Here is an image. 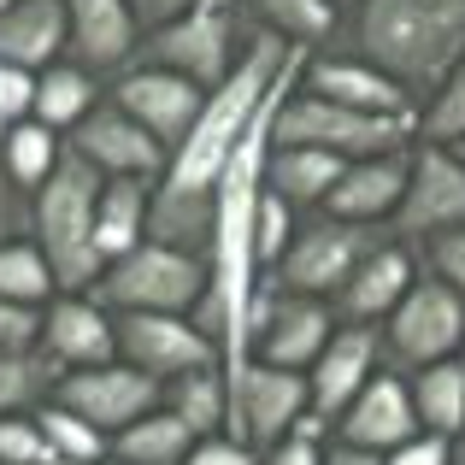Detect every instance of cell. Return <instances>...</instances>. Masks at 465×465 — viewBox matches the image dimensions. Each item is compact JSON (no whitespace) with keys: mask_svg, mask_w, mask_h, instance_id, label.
Here are the masks:
<instances>
[{"mask_svg":"<svg viewBox=\"0 0 465 465\" xmlns=\"http://www.w3.org/2000/svg\"><path fill=\"white\" fill-rule=\"evenodd\" d=\"M301 54L283 47L277 35L253 30L248 24V47H242L236 71H230L218 89H206L201 118L189 124V136L165 153V171L153 183L148 201V236L171 242V248H189L206 260L213 248V194L218 177L230 171V159L242 153V142L277 113L289 89H295Z\"/></svg>","mask_w":465,"mask_h":465,"instance_id":"cell-1","label":"cell"},{"mask_svg":"<svg viewBox=\"0 0 465 465\" xmlns=\"http://www.w3.org/2000/svg\"><path fill=\"white\" fill-rule=\"evenodd\" d=\"M341 47L424 101L442 71L465 59V0H353Z\"/></svg>","mask_w":465,"mask_h":465,"instance_id":"cell-2","label":"cell"},{"mask_svg":"<svg viewBox=\"0 0 465 465\" xmlns=\"http://www.w3.org/2000/svg\"><path fill=\"white\" fill-rule=\"evenodd\" d=\"M94 201H101V171H89L77 153H59L42 189H30V242L42 248L54 289H89L101 277L94 248Z\"/></svg>","mask_w":465,"mask_h":465,"instance_id":"cell-3","label":"cell"},{"mask_svg":"<svg viewBox=\"0 0 465 465\" xmlns=\"http://www.w3.org/2000/svg\"><path fill=\"white\" fill-rule=\"evenodd\" d=\"M242 47H248V18H242L236 0H189L165 24L142 30L130 65H159V71L201 83V89H218L236 71Z\"/></svg>","mask_w":465,"mask_h":465,"instance_id":"cell-4","label":"cell"},{"mask_svg":"<svg viewBox=\"0 0 465 465\" xmlns=\"http://www.w3.org/2000/svg\"><path fill=\"white\" fill-rule=\"evenodd\" d=\"M206 283H213V272H206L201 253L142 236L136 248H124L118 260L101 265L89 295L106 312H189Z\"/></svg>","mask_w":465,"mask_h":465,"instance_id":"cell-5","label":"cell"},{"mask_svg":"<svg viewBox=\"0 0 465 465\" xmlns=\"http://www.w3.org/2000/svg\"><path fill=\"white\" fill-rule=\"evenodd\" d=\"M277 142H301V148H324L336 159H365V153H395L412 148V118H389V113H360V106L324 101V94L295 89L283 94L272 118Z\"/></svg>","mask_w":465,"mask_h":465,"instance_id":"cell-6","label":"cell"},{"mask_svg":"<svg viewBox=\"0 0 465 465\" xmlns=\"http://www.w3.org/2000/svg\"><path fill=\"white\" fill-rule=\"evenodd\" d=\"M336 330V312L318 295H295V289L272 283V277H253L248 312H242V353L265 365H283V371H307L318 360V348Z\"/></svg>","mask_w":465,"mask_h":465,"instance_id":"cell-7","label":"cell"},{"mask_svg":"<svg viewBox=\"0 0 465 465\" xmlns=\"http://www.w3.org/2000/svg\"><path fill=\"white\" fill-rule=\"evenodd\" d=\"M377 336H383V360L395 365V371H419V365L454 360L460 336H465V301L448 283H436V277L419 272L412 289L389 307L383 324H377Z\"/></svg>","mask_w":465,"mask_h":465,"instance_id":"cell-8","label":"cell"},{"mask_svg":"<svg viewBox=\"0 0 465 465\" xmlns=\"http://www.w3.org/2000/svg\"><path fill=\"white\" fill-rule=\"evenodd\" d=\"M224 383H230V419L224 436L248 442L253 454L272 448L277 436H289V424L307 419V371H283V365H265L242 353L236 365H224Z\"/></svg>","mask_w":465,"mask_h":465,"instance_id":"cell-9","label":"cell"},{"mask_svg":"<svg viewBox=\"0 0 465 465\" xmlns=\"http://www.w3.org/2000/svg\"><path fill=\"white\" fill-rule=\"evenodd\" d=\"M377 236H389V230L341 224V218H330V213H301V224H295V236H289L283 260H277L265 277H272V283H283V289H295V295L330 301L341 289V277L360 265V253L371 248Z\"/></svg>","mask_w":465,"mask_h":465,"instance_id":"cell-10","label":"cell"},{"mask_svg":"<svg viewBox=\"0 0 465 465\" xmlns=\"http://www.w3.org/2000/svg\"><path fill=\"white\" fill-rule=\"evenodd\" d=\"M454 224H465V148L412 136L407 189H401L389 230L401 242H419V236H436V230H454Z\"/></svg>","mask_w":465,"mask_h":465,"instance_id":"cell-11","label":"cell"},{"mask_svg":"<svg viewBox=\"0 0 465 465\" xmlns=\"http://www.w3.org/2000/svg\"><path fill=\"white\" fill-rule=\"evenodd\" d=\"M113 353L153 383H171L201 365H224L218 341L189 312H113Z\"/></svg>","mask_w":465,"mask_h":465,"instance_id":"cell-12","label":"cell"},{"mask_svg":"<svg viewBox=\"0 0 465 465\" xmlns=\"http://www.w3.org/2000/svg\"><path fill=\"white\" fill-rule=\"evenodd\" d=\"M159 395H165V383L142 377L136 365H124V360H101V365H83V371H59L54 377V401L71 407L77 419H89L106 442H113L124 424H136L142 412H153Z\"/></svg>","mask_w":465,"mask_h":465,"instance_id":"cell-13","label":"cell"},{"mask_svg":"<svg viewBox=\"0 0 465 465\" xmlns=\"http://www.w3.org/2000/svg\"><path fill=\"white\" fill-rule=\"evenodd\" d=\"M106 101L124 106L159 148L171 153L183 136H189V124L201 118L206 89L189 83V77H177V71H159V65H124L113 83H106Z\"/></svg>","mask_w":465,"mask_h":465,"instance_id":"cell-14","label":"cell"},{"mask_svg":"<svg viewBox=\"0 0 465 465\" xmlns=\"http://www.w3.org/2000/svg\"><path fill=\"white\" fill-rule=\"evenodd\" d=\"M65 148L89 171H101V177H148V183H159V171H165V148H159L124 106L106 101V94H101V106H89V113L77 118V130L65 136Z\"/></svg>","mask_w":465,"mask_h":465,"instance_id":"cell-15","label":"cell"},{"mask_svg":"<svg viewBox=\"0 0 465 465\" xmlns=\"http://www.w3.org/2000/svg\"><path fill=\"white\" fill-rule=\"evenodd\" d=\"M412 277H419V253H412V242H401L389 230L341 277V289L330 295V312H336V324H383L389 307L412 289Z\"/></svg>","mask_w":465,"mask_h":465,"instance_id":"cell-16","label":"cell"},{"mask_svg":"<svg viewBox=\"0 0 465 465\" xmlns=\"http://www.w3.org/2000/svg\"><path fill=\"white\" fill-rule=\"evenodd\" d=\"M295 83L307 94H324V101H341V106H360V113H389V118H412L419 124V101L401 89L395 77L371 65V59L348 54V47H330V54H301V71Z\"/></svg>","mask_w":465,"mask_h":465,"instance_id":"cell-17","label":"cell"},{"mask_svg":"<svg viewBox=\"0 0 465 465\" xmlns=\"http://www.w3.org/2000/svg\"><path fill=\"white\" fill-rule=\"evenodd\" d=\"M35 353H42L54 371H83V365L118 360L113 353V312H106L89 289H54V301L42 307Z\"/></svg>","mask_w":465,"mask_h":465,"instance_id":"cell-18","label":"cell"},{"mask_svg":"<svg viewBox=\"0 0 465 465\" xmlns=\"http://www.w3.org/2000/svg\"><path fill=\"white\" fill-rule=\"evenodd\" d=\"M383 365L389 360H383V336H377V324H336L330 341L318 348V360L307 365V407L330 424L377 371H383Z\"/></svg>","mask_w":465,"mask_h":465,"instance_id":"cell-19","label":"cell"},{"mask_svg":"<svg viewBox=\"0 0 465 465\" xmlns=\"http://www.w3.org/2000/svg\"><path fill=\"white\" fill-rule=\"evenodd\" d=\"M412 430H419V412H412V395H407V371H395V365H383V371L330 419V436L348 442V448H365V454H389V448H401Z\"/></svg>","mask_w":465,"mask_h":465,"instance_id":"cell-20","label":"cell"},{"mask_svg":"<svg viewBox=\"0 0 465 465\" xmlns=\"http://www.w3.org/2000/svg\"><path fill=\"white\" fill-rule=\"evenodd\" d=\"M401 189H407V148L341 159V171H336V183H330V194H324L318 213L341 218V224L389 230V218H395V206H401Z\"/></svg>","mask_w":465,"mask_h":465,"instance_id":"cell-21","label":"cell"},{"mask_svg":"<svg viewBox=\"0 0 465 465\" xmlns=\"http://www.w3.org/2000/svg\"><path fill=\"white\" fill-rule=\"evenodd\" d=\"M142 18L130 0H65V54L94 77H118L136 59Z\"/></svg>","mask_w":465,"mask_h":465,"instance_id":"cell-22","label":"cell"},{"mask_svg":"<svg viewBox=\"0 0 465 465\" xmlns=\"http://www.w3.org/2000/svg\"><path fill=\"white\" fill-rule=\"evenodd\" d=\"M236 6L253 30L277 35L295 54H330V47H341V24H348V6H336V0H236Z\"/></svg>","mask_w":465,"mask_h":465,"instance_id":"cell-23","label":"cell"},{"mask_svg":"<svg viewBox=\"0 0 465 465\" xmlns=\"http://www.w3.org/2000/svg\"><path fill=\"white\" fill-rule=\"evenodd\" d=\"M54 59H65V0H18L0 12V65L35 77Z\"/></svg>","mask_w":465,"mask_h":465,"instance_id":"cell-24","label":"cell"},{"mask_svg":"<svg viewBox=\"0 0 465 465\" xmlns=\"http://www.w3.org/2000/svg\"><path fill=\"white\" fill-rule=\"evenodd\" d=\"M336 171H341V159H336V153L265 136L260 183L277 194V201H289L295 213H318V206H324V194H330V183H336Z\"/></svg>","mask_w":465,"mask_h":465,"instance_id":"cell-25","label":"cell"},{"mask_svg":"<svg viewBox=\"0 0 465 465\" xmlns=\"http://www.w3.org/2000/svg\"><path fill=\"white\" fill-rule=\"evenodd\" d=\"M106 94V77H94L89 65H77V59H54V65H42L30 77V118L35 124H47L54 136H71L77 130V118L89 113V106H101Z\"/></svg>","mask_w":465,"mask_h":465,"instance_id":"cell-26","label":"cell"},{"mask_svg":"<svg viewBox=\"0 0 465 465\" xmlns=\"http://www.w3.org/2000/svg\"><path fill=\"white\" fill-rule=\"evenodd\" d=\"M148 177H101V201H94V248L101 260H118L124 248H136L148 236Z\"/></svg>","mask_w":465,"mask_h":465,"instance_id":"cell-27","label":"cell"},{"mask_svg":"<svg viewBox=\"0 0 465 465\" xmlns=\"http://www.w3.org/2000/svg\"><path fill=\"white\" fill-rule=\"evenodd\" d=\"M407 395H412V412H419V430L448 436V442L465 436V360L460 353L407 371Z\"/></svg>","mask_w":465,"mask_h":465,"instance_id":"cell-28","label":"cell"},{"mask_svg":"<svg viewBox=\"0 0 465 465\" xmlns=\"http://www.w3.org/2000/svg\"><path fill=\"white\" fill-rule=\"evenodd\" d=\"M189 448H194L189 424H183L177 412L153 407V412H142L136 424H124V430L106 442V460H118V465H183Z\"/></svg>","mask_w":465,"mask_h":465,"instance_id":"cell-29","label":"cell"},{"mask_svg":"<svg viewBox=\"0 0 465 465\" xmlns=\"http://www.w3.org/2000/svg\"><path fill=\"white\" fill-rule=\"evenodd\" d=\"M159 407L177 412V419L189 424L194 436L224 430V419H230V383H224V365H201V371L171 377L165 395H159Z\"/></svg>","mask_w":465,"mask_h":465,"instance_id":"cell-30","label":"cell"},{"mask_svg":"<svg viewBox=\"0 0 465 465\" xmlns=\"http://www.w3.org/2000/svg\"><path fill=\"white\" fill-rule=\"evenodd\" d=\"M59 153H65V136H54L47 124H35L30 113L12 118V124L0 130V159H6V171H12L18 189H42L47 171L59 165Z\"/></svg>","mask_w":465,"mask_h":465,"instance_id":"cell-31","label":"cell"},{"mask_svg":"<svg viewBox=\"0 0 465 465\" xmlns=\"http://www.w3.org/2000/svg\"><path fill=\"white\" fill-rule=\"evenodd\" d=\"M54 365L35 348H0V419L12 412H35L47 395H54Z\"/></svg>","mask_w":465,"mask_h":465,"instance_id":"cell-32","label":"cell"},{"mask_svg":"<svg viewBox=\"0 0 465 465\" xmlns=\"http://www.w3.org/2000/svg\"><path fill=\"white\" fill-rule=\"evenodd\" d=\"M295 224H301V213L289 201H277L272 189H253V213H248V253H253V277H265L277 260H283V248H289V236H295Z\"/></svg>","mask_w":465,"mask_h":465,"instance_id":"cell-33","label":"cell"},{"mask_svg":"<svg viewBox=\"0 0 465 465\" xmlns=\"http://www.w3.org/2000/svg\"><path fill=\"white\" fill-rule=\"evenodd\" d=\"M0 295L18 301V307H47L54 301V272H47L42 248L30 236L0 242Z\"/></svg>","mask_w":465,"mask_h":465,"instance_id":"cell-34","label":"cell"},{"mask_svg":"<svg viewBox=\"0 0 465 465\" xmlns=\"http://www.w3.org/2000/svg\"><path fill=\"white\" fill-rule=\"evenodd\" d=\"M35 424H42V436H47V448H54L59 465H94V460H106V436L94 430L89 419H77L71 407H59L54 395L35 407Z\"/></svg>","mask_w":465,"mask_h":465,"instance_id":"cell-35","label":"cell"},{"mask_svg":"<svg viewBox=\"0 0 465 465\" xmlns=\"http://www.w3.org/2000/svg\"><path fill=\"white\" fill-rule=\"evenodd\" d=\"M419 142H465V59L442 71L430 94L419 101V124H412Z\"/></svg>","mask_w":465,"mask_h":465,"instance_id":"cell-36","label":"cell"},{"mask_svg":"<svg viewBox=\"0 0 465 465\" xmlns=\"http://www.w3.org/2000/svg\"><path fill=\"white\" fill-rule=\"evenodd\" d=\"M412 253H419V272H424V277L448 283V289L465 301V224L436 230V236H419V242H412Z\"/></svg>","mask_w":465,"mask_h":465,"instance_id":"cell-37","label":"cell"},{"mask_svg":"<svg viewBox=\"0 0 465 465\" xmlns=\"http://www.w3.org/2000/svg\"><path fill=\"white\" fill-rule=\"evenodd\" d=\"M324 442H330V424L307 412L301 424H289V436H277L272 448H260V465H318L324 460Z\"/></svg>","mask_w":465,"mask_h":465,"instance_id":"cell-38","label":"cell"},{"mask_svg":"<svg viewBox=\"0 0 465 465\" xmlns=\"http://www.w3.org/2000/svg\"><path fill=\"white\" fill-rule=\"evenodd\" d=\"M0 465H59L47 436H42V424H35V412L0 419Z\"/></svg>","mask_w":465,"mask_h":465,"instance_id":"cell-39","label":"cell"},{"mask_svg":"<svg viewBox=\"0 0 465 465\" xmlns=\"http://www.w3.org/2000/svg\"><path fill=\"white\" fill-rule=\"evenodd\" d=\"M183 465H260V454H253L248 442H236V436L213 430V436H194V448H189Z\"/></svg>","mask_w":465,"mask_h":465,"instance_id":"cell-40","label":"cell"},{"mask_svg":"<svg viewBox=\"0 0 465 465\" xmlns=\"http://www.w3.org/2000/svg\"><path fill=\"white\" fill-rule=\"evenodd\" d=\"M12 236H30V189H18L6 159H0V242Z\"/></svg>","mask_w":465,"mask_h":465,"instance_id":"cell-41","label":"cell"},{"mask_svg":"<svg viewBox=\"0 0 465 465\" xmlns=\"http://www.w3.org/2000/svg\"><path fill=\"white\" fill-rule=\"evenodd\" d=\"M35 330H42V307H18L0 295V348H35Z\"/></svg>","mask_w":465,"mask_h":465,"instance_id":"cell-42","label":"cell"},{"mask_svg":"<svg viewBox=\"0 0 465 465\" xmlns=\"http://www.w3.org/2000/svg\"><path fill=\"white\" fill-rule=\"evenodd\" d=\"M448 436H430V430H412L401 448H389L383 465H448Z\"/></svg>","mask_w":465,"mask_h":465,"instance_id":"cell-43","label":"cell"},{"mask_svg":"<svg viewBox=\"0 0 465 465\" xmlns=\"http://www.w3.org/2000/svg\"><path fill=\"white\" fill-rule=\"evenodd\" d=\"M24 113H30V77L12 71V65H0V130H6L12 118H24Z\"/></svg>","mask_w":465,"mask_h":465,"instance_id":"cell-44","label":"cell"},{"mask_svg":"<svg viewBox=\"0 0 465 465\" xmlns=\"http://www.w3.org/2000/svg\"><path fill=\"white\" fill-rule=\"evenodd\" d=\"M318 465H383V454H365V448H348V442H336V436H330Z\"/></svg>","mask_w":465,"mask_h":465,"instance_id":"cell-45","label":"cell"},{"mask_svg":"<svg viewBox=\"0 0 465 465\" xmlns=\"http://www.w3.org/2000/svg\"><path fill=\"white\" fill-rule=\"evenodd\" d=\"M189 0H130V12L142 18V30H153V24H165L171 12H183Z\"/></svg>","mask_w":465,"mask_h":465,"instance_id":"cell-46","label":"cell"},{"mask_svg":"<svg viewBox=\"0 0 465 465\" xmlns=\"http://www.w3.org/2000/svg\"><path fill=\"white\" fill-rule=\"evenodd\" d=\"M448 465H465V436H460L454 448H448Z\"/></svg>","mask_w":465,"mask_h":465,"instance_id":"cell-47","label":"cell"},{"mask_svg":"<svg viewBox=\"0 0 465 465\" xmlns=\"http://www.w3.org/2000/svg\"><path fill=\"white\" fill-rule=\"evenodd\" d=\"M6 6H18V0H0V12H6Z\"/></svg>","mask_w":465,"mask_h":465,"instance_id":"cell-48","label":"cell"},{"mask_svg":"<svg viewBox=\"0 0 465 465\" xmlns=\"http://www.w3.org/2000/svg\"><path fill=\"white\" fill-rule=\"evenodd\" d=\"M460 360H465V336H460Z\"/></svg>","mask_w":465,"mask_h":465,"instance_id":"cell-49","label":"cell"},{"mask_svg":"<svg viewBox=\"0 0 465 465\" xmlns=\"http://www.w3.org/2000/svg\"><path fill=\"white\" fill-rule=\"evenodd\" d=\"M94 465H118V460H94Z\"/></svg>","mask_w":465,"mask_h":465,"instance_id":"cell-50","label":"cell"},{"mask_svg":"<svg viewBox=\"0 0 465 465\" xmlns=\"http://www.w3.org/2000/svg\"><path fill=\"white\" fill-rule=\"evenodd\" d=\"M336 6H353V0H336Z\"/></svg>","mask_w":465,"mask_h":465,"instance_id":"cell-51","label":"cell"},{"mask_svg":"<svg viewBox=\"0 0 465 465\" xmlns=\"http://www.w3.org/2000/svg\"><path fill=\"white\" fill-rule=\"evenodd\" d=\"M454 148H465V142H454Z\"/></svg>","mask_w":465,"mask_h":465,"instance_id":"cell-52","label":"cell"}]
</instances>
